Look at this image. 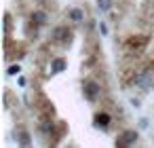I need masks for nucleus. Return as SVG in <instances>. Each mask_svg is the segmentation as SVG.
I'll return each mask as SVG.
<instances>
[{"label": "nucleus", "instance_id": "f257e3e1", "mask_svg": "<svg viewBox=\"0 0 154 148\" xmlns=\"http://www.w3.org/2000/svg\"><path fill=\"white\" fill-rule=\"evenodd\" d=\"M68 17H70L72 21H82L85 11H82L80 7H72V9H68Z\"/></svg>", "mask_w": 154, "mask_h": 148}]
</instances>
